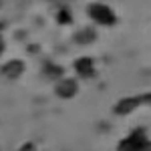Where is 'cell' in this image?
Wrapping results in <instances>:
<instances>
[{
  "instance_id": "obj_1",
  "label": "cell",
  "mask_w": 151,
  "mask_h": 151,
  "mask_svg": "<svg viewBox=\"0 0 151 151\" xmlns=\"http://www.w3.org/2000/svg\"><path fill=\"white\" fill-rule=\"evenodd\" d=\"M147 145H149V141L145 137V131L135 129L127 139H123L119 143V151H143Z\"/></svg>"
},
{
  "instance_id": "obj_2",
  "label": "cell",
  "mask_w": 151,
  "mask_h": 151,
  "mask_svg": "<svg viewBox=\"0 0 151 151\" xmlns=\"http://www.w3.org/2000/svg\"><path fill=\"white\" fill-rule=\"evenodd\" d=\"M89 14H91V18L95 22H99V24H107V26L115 24V14L105 4H91L89 6Z\"/></svg>"
},
{
  "instance_id": "obj_3",
  "label": "cell",
  "mask_w": 151,
  "mask_h": 151,
  "mask_svg": "<svg viewBox=\"0 0 151 151\" xmlns=\"http://www.w3.org/2000/svg\"><path fill=\"white\" fill-rule=\"evenodd\" d=\"M77 83L73 81V79H65V81H60L57 85V95L58 97H63V99H70V97H75L77 93Z\"/></svg>"
},
{
  "instance_id": "obj_4",
  "label": "cell",
  "mask_w": 151,
  "mask_h": 151,
  "mask_svg": "<svg viewBox=\"0 0 151 151\" xmlns=\"http://www.w3.org/2000/svg\"><path fill=\"white\" fill-rule=\"evenodd\" d=\"M141 103L139 97H129V99H121L119 103H117L115 107V113L117 115H127V113H131L133 109H137V105Z\"/></svg>"
},
{
  "instance_id": "obj_5",
  "label": "cell",
  "mask_w": 151,
  "mask_h": 151,
  "mask_svg": "<svg viewBox=\"0 0 151 151\" xmlns=\"http://www.w3.org/2000/svg\"><path fill=\"white\" fill-rule=\"evenodd\" d=\"M75 69L81 77H93L95 75V67H93V58L89 57H83L75 60Z\"/></svg>"
},
{
  "instance_id": "obj_6",
  "label": "cell",
  "mask_w": 151,
  "mask_h": 151,
  "mask_svg": "<svg viewBox=\"0 0 151 151\" xmlns=\"http://www.w3.org/2000/svg\"><path fill=\"white\" fill-rule=\"evenodd\" d=\"M22 70H24L22 60H8V63L2 67V75L8 77V79H16V77H20Z\"/></svg>"
},
{
  "instance_id": "obj_7",
  "label": "cell",
  "mask_w": 151,
  "mask_h": 151,
  "mask_svg": "<svg viewBox=\"0 0 151 151\" xmlns=\"http://www.w3.org/2000/svg\"><path fill=\"white\" fill-rule=\"evenodd\" d=\"M95 30H91V28H85V30H81V32H77V36H75V40L79 42V45H89V42H93L95 40Z\"/></svg>"
},
{
  "instance_id": "obj_8",
  "label": "cell",
  "mask_w": 151,
  "mask_h": 151,
  "mask_svg": "<svg viewBox=\"0 0 151 151\" xmlns=\"http://www.w3.org/2000/svg\"><path fill=\"white\" fill-rule=\"evenodd\" d=\"M45 75H47V77H52V79H57V77L63 75V67H57V65L48 63V65H45Z\"/></svg>"
},
{
  "instance_id": "obj_9",
  "label": "cell",
  "mask_w": 151,
  "mask_h": 151,
  "mask_svg": "<svg viewBox=\"0 0 151 151\" xmlns=\"http://www.w3.org/2000/svg\"><path fill=\"white\" fill-rule=\"evenodd\" d=\"M58 22L60 24H70V14L67 10H60L58 12Z\"/></svg>"
},
{
  "instance_id": "obj_10",
  "label": "cell",
  "mask_w": 151,
  "mask_h": 151,
  "mask_svg": "<svg viewBox=\"0 0 151 151\" xmlns=\"http://www.w3.org/2000/svg\"><path fill=\"white\" fill-rule=\"evenodd\" d=\"M18 151H36V149H35V145H32V143H24Z\"/></svg>"
},
{
  "instance_id": "obj_11",
  "label": "cell",
  "mask_w": 151,
  "mask_h": 151,
  "mask_svg": "<svg viewBox=\"0 0 151 151\" xmlns=\"http://www.w3.org/2000/svg\"><path fill=\"white\" fill-rule=\"evenodd\" d=\"M139 99H141V103H149V105H151V93L143 95V97H139Z\"/></svg>"
},
{
  "instance_id": "obj_12",
  "label": "cell",
  "mask_w": 151,
  "mask_h": 151,
  "mask_svg": "<svg viewBox=\"0 0 151 151\" xmlns=\"http://www.w3.org/2000/svg\"><path fill=\"white\" fill-rule=\"evenodd\" d=\"M2 52H4V38L0 36V55H2Z\"/></svg>"
}]
</instances>
